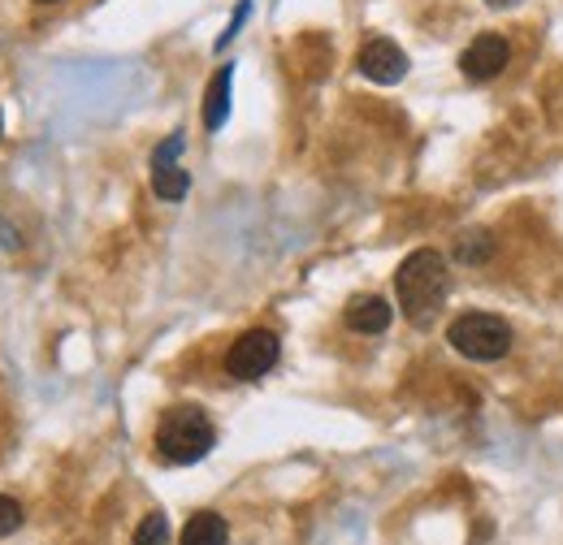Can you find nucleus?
<instances>
[{
    "label": "nucleus",
    "mask_w": 563,
    "mask_h": 545,
    "mask_svg": "<svg viewBox=\"0 0 563 545\" xmlns=\"http://www.w3.org/2000/svg\"><path fill=\"white\" fill-rule=\"evenodd\" d=\"M395 290H399V308H404V316L412 321V325H424L433 312H438V303L446 299V260L438 256V252H412L399 272H395Z\"/></svg>",
    "instance_id": "obj_1"
},
{
    "label": "nucleus",
    "mask_w": 563,
    "mask_h": 545,
    "mask_svg": "<svg viewBox=\"0 0 563 545\" xmlns=\"http://www.w3.org/2000/svg\"><path fill=\"white\" fill-rule=\"evenodd\" d=\"M217 442V429L200 408H174L156 424V451L165 464H200Z\"/></svg>",
    "instance_id": "obj_2"
},
{
    "label": "nucleus",
    "mask_w": 563,
    "mask_h": 545,
    "mask_svg": "<svg viewBox=\"0 0 563 545\" xmlns=\"http://www.w3.org/2000/svg\"><path fill=\"white\" fill-rule=\"evenodd\" d=\"M446 342H451L460 355L490 364V359H503V355L511 351V330H507V321H503V316H490V312H468V316L451 321Z\"/></svg>",
    "instance_id": "obj_3"
},
{
    "label": "nucleus",
    "mask_w": 563,
    "mask_h": 545,
    "mask_svg": "<svg viewBox=\"0 0 563 545\" xmlns=\"http://www.w3.org/2000/svg\"><path fill=\"white\" fill-rule=\"evenodd\" d=\"M278 334H269V330H247L243 338L230 346V355H225V372L234 377V381H261L274 364H278Z\"/></svg>",
    "instance_id": "obj_4"
},
{
    "label": "nucleus",
    "mask_w": 563,
    "mask_h": 545,
    "mask_svg": "<svg viewBox=\"0 0 563 545\" xmlns=\"http://www.w3.org/2000/svg\"><path fill=\"white\" fill-rule=\"evenodd\" d=\"M355 66L360 74L368 78V82H382V87H390V82H399L404 74H408V57H404V48L395 44V40H368L364 48H360V57H355Z\"/></svg>",
    "instance_id": "obj_5"
},
{
    "label": "nucleus",
    "mask_w": 563,
    "mask_h": 545,
    "mask_svg": "<svg viewBox=\"0 0 563 545\" xmlns=\"http://www.w3.org/2000/svg\"><path fill=\"white\" fill-rule=\"evenodd\" d=\"M511 62V48H507V40L503 35H477L468 48H464V57H460V69H464V78L468 82H490L498 69H507Z\"/></svg>",
    "instance_id": "obj_6"
},
{
    "label": "nucleus",
    "mask_w": 563,
    "mask_h": 545,
    "mask_svg": "<svg viewBox=\"0 0 563 545\" xmlns=\"http://www.w3.org/2000/svg\"><path fill=\"white\" fill-rule=\"evenodd\" d=\"M343 321H347V330H355V334H386L390 321H395V312H390V303L382 294H360V299L347 303Z\"/></svg>",
    "instance_id": "obj_7"
},
{
    "label": "nucleus",
    "mask_w": 563,
    "mask_h": 545,
    "mask_svg": "<svg viewBox=\"0 0 563 545\" xmlns=\"http://www.w3.org/2000/svg\"><path fill=\"white\" fill-rule=\"evenodd\" d=\"M230 78H234L230 66H221L212 74L209 96H205V126H209V131H221L225 118H230Z\"/></svg>",
    "instance_id": "obj_8"
},
{
    "label": "nucleus",
    "mask_w": 563,
    "mask_h": 545,
    "mask_svg": "<svg viewBox=\"0 0 563 545\" xmlns=\"http://www.w3.org/2000/svg\"><path fill=\"white\" fill-rule=\"evenodd\" d=\"M230 542V529L217 511H196L183 529V545H225Z\"/></svg>",
    "instance_id": "obj_9"
},
{
    "label": "nucleus",
    "mask_w": 563,
    "mask_h": 545,
    "mask_svg": "<svg viewBox=\"0 0 563 545\" xmlns=\"http://www.w3.org/2000/svg\"><path fill=\"white\" fill-rule=\"evenodd\" d=\"M152 191L165 200V204H178L187 191H191V174L183 165H152Z\"/></svg>",
    "instance_id": "obj_10"
},
{
    "label": "nucleus",
    "mask_w": 563,
    "mask_h": 545,
    "mask_svg": "<svg viewBox=\"0 0 563 545\" xmlns=\"http://www.w3.org/2000/svg\"><path fill=\"white\" fill-rule=\"evenodd\" d=\"M135 545H169V524H165V515H161V511H152V515L140 524Z\"/></svg>",
    "instance_id": "obj_11"
},
{
    "label": "nucleus",
    "mask_w": 563,
    "mask_h": 545,
    "mask_svg": "<svg viewBox=\"0 0 563 545\" xmlns=\"http://www.w3.org/2000/svg\"><path fill=\"white\" fill-rule=\"evenodd\" d=\"M490 252L494 247H490V238H486V234H464V238H460V247H455V256H460L464 265H482Z\"/></svg>",
    "instance_id": "obj_12"
},
{
    "label": "nucleus",
    "mask_w": 563,
    "mask_h": 545,
    "mask_svg": "<svg viewBox=\"0 0 563 545\" xmlns=\"http://www.w3.org/2000/svg\"><path fill=\"white\" fill-rule=\"evenodd\" d=\"M18 529H22V507L0 493V537H9V533H18Z\"/></svg>",
    "instance_id": "obj_13"
},
{
    "label": "nucleus",
    "mask_w": 563,
    "mask_h": 545,
    "mask_svg": "<svg viewBox=\"0 0 563 545\" xmlns=\"http://www.w3.org/2000/svg\"><path fill=\"white\" fill-rule=\"evenodd\" d=\"M494 9H503V4H516V0H490Z\"/></svg>",
    "instance_id": "obj_14"
},
{
    "label": "nucleus",
    "mask_w": 563,
    "mask_h": 545,
    "mask_svg": "<svg viewBox=\"0 0 563 545\" xmlns=\"http://www.w3.org/2000/svg\"><path fill=\"white\" fill-rule=\"evenodd\" d=\"M0 131H4V122H0Z\"/></svg>",
    "instance_id": "obj_15"
},
{
    "label": "nucleus",
    "mask_w": 563,
    "mask_h": 545,
    "mask_svg": "<svg viewBox=\"0 0 563 545\" xmlns=\"http://www.w3.org/2000/svg\"><path fill=\"white\" fill-rule=\"evenodd\" d=\"M40 4H48V0H40Z\"/></svg>",
    "instance_id": "obj_16"
}]
</instances>
